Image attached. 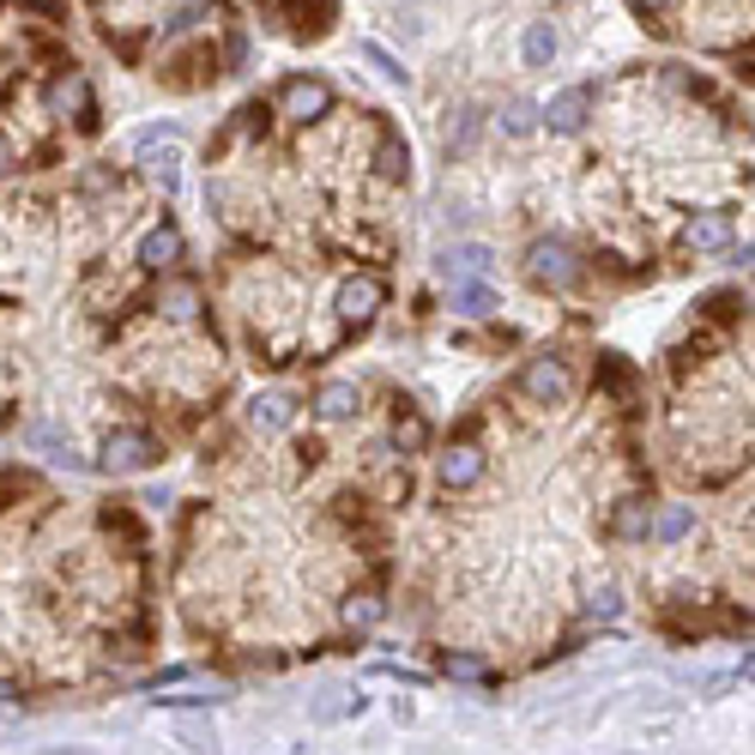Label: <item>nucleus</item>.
<instances>
[{
    "instance_id": "nucleus-1",
    "label": "nucleus",
    "mask_w": 755,
    "mask_h": 755,
    "mask_svg": "<svg viewBox=\"0 0 755 755\" xmlns=\"http://www.w3.org/2000/svg\"><path fill=\"white\" fill-rule=\"evenodd\" d=\"M104 454H109V471H145L157 459V442H152V435H140V430H116Z\"/></svg>"
},
{
    "instance_id": "nucleus-2",
    "label": "nucleus",
    "mask_w": 755,
    "mask_h": 755,
    "mask_svg": "<svg viewBox=\"0 0 755 755\" xmlns=\"http://www.w3.org/2000/svg\"><path fill=\"white\" fill-rule=\"evenodd\" d=\"M326 104H333V92H326L321 79H290L285 92H278V109H285V116H297V121L321 116Z\"/></svg>"
},
{
    "instance_id": "nucleus-3",
    "label": "nucleus",
    "mask_w": 755,
    "mask_h": 755,
    "mask_svg": "<svg viewBox=\"0 0 755 755\" xmlns=\"http://www.w3.org/2000/svg\"><path fill=\"white\" fill-rule=\"evenodd\" d=\"M532 278L538 285H574V254L562 242H532Z\"/></svg>"
},
{
    "instance_id": "nucleus-4",
    "label": "nucleus",
    "mask_w": 755,
    "mask_h": 755,
    "mask_svg": "<svg viewBox=\"0 0 755 755\" xmlns=\"http://www.w3.org/2000/svg\"><path fill=\"white\" fill-rule=\"evenodd\" d=\"M478 478H483V454L471 442H459V447H447V454H442V483H447V490H471Z\"/></svg>"
},
{
    "instance_id": "nucleus-5",
    "label": "nucleus",
    "mask_w": 755,
    "mask_h": 755,
    "mask_svg": "<svg viewBox=\"0 0 755 755\" xmlns=\"http://www.w3.org/2000/svg\"><path fill=\"white\" fill-rule=\"evenodd\" d=\"M381 297H387V290H381V278H345V290H339V309L351 314V321H369V314L381 309Z\"/></svg>"
},
{
    "instance_id": "nucleus-6",
    "label": "nucleus",
    "mask_w": 755,
    "mask_h": 755,
    "mask_svg": "<svg viewBox=\"0 0 755 755\" xmlns=\"http://www.w3.org/2000/svg\"><path fill=\"white\" fill-rule=\"evenodd\" d=\"M586 109H592V92H586V85H574V92L550 97L544 116H550V128H556V133H574V128L586 121Z\"/></svg>"
},
{
    "instance_id": "nucleus-7",
    "label": "nucleus",
    "mask_w": 755,
    "mask_h": 755,
    "mask_svg": "<svg viewBox=\"0 0 755 755\" xmlns=\"http://www.w3.org/2000/svg\"><path fill=\"white\" fill-rule=\"evenodd\" d=\"M526 393H532V399H562V393H568V369L562 363H550V357H538L532 369H526V381H520Z\"/></svg>"
},
{
    "instance_id": "nucleus-8",
    "label": "nucleus",
    "mask_w": 755,
    "mask_h": 755,
    "mask_svg": "<svg viewBox=\"0 0 755 755\" xmlns=\"http://www.w3.org/2000/svg\"><path fill=\"white\" fill-rule=\"evenodd\" d=\"M140 261L145 266H176V261H182V236H176L170 224H157V230L140 242Z\"/></svg>"
},
{
    "instance_id": "nucleus-9",
    "label": "nucleus",
    "mask_w": 755,
    "mask_h": 755,
    "mask_svg": "<svg viewBox=\"0 0 755 755\" xmlns=\"http://www.w3.org/2000/svg\"><path fill=\"white\" fill-rule=\"evenodd\" d=\"M726 242H731V218H726V212H707V218L690 224V248H695V254H714V248H726Z\"/></svg>"
},
{
    "instance_id": "nucleus-10",
    "label": "nucleus",
    "mask_w": 755,
    "mask_h": 755,
    "mask_svg": "<svg viewBox=\"0 0 755 755\" xmlns=\"http://www.w3.org/2000/svg\"><path fill=\"white\" fill-rule=\"evenodd\" d=\"M490 261H495V254H490L483 242H454V248L442 254V266H447V273H466V278L490 273Z\"/></svg>"
},
{
    "instance_id": "nucleus-11",
    "label": "nucleus",
    "mask_w": 755,
    "mask_h": 755,
    "mask_svg": "<svg viewBox=\"0 0 755 755\" xmlns=\"http://www.w3.org/2000/svg\"><path fill=\"white\" fill-rule=\"evenodd\" d=\"M55 109H79V121H92V85H85V79H61V85H55Z\"/></svg>"
},
{
    "instance_id": "nucleus-12",
    "label": "nucleus",
    "mask_w": 755,
    "mask_h": 755,
    "mask_svg": "<svg viewBox=\"0 0 755 755\" xmlns=\"http://www.w3.org/2000/svg\"><path fill=\"white\" fill-rule=\"evenodd\" d=\"M454 309L478 321V314H490V309H495V290H490V285H478V278H471V285H454Z\"/></svg>"
},
{
    "instance_id": "nucleus-13",
    "label": "nucleus",
    "mask_w": 755,
    "mask_h": 755,
    "mask_svg": "<svg viewBox=\"0 0 755 755\" xmlns=\"http://www.w3.org/2000/svg\"><path fill=\"white\" fill-rule=\"evenodd\" d=\"M357 411V387L351 381H333V387H321V417H333V423H339V417H351Z\"/></svg>"
},
{
    "instance_id": "nucleus-14",
    "label": "nucleus",
    "mask_w": 755,
    "mask_h": 755,
    "mask_svg": "<svg viewBox=\"0 0 755 755\" xmlns=\"http://www.w3.org/2000/svg\"><path fill=\"white\" fill-rule=\"evenodd\" d=\"M254 423H261V430H285V423H290V399H285V393L254 399Z\"/></svg>"
},
{
    "instance_id": "nucleus-15",
    "label": "nucleus",
    "mask_w": 755,
    "mask_h": 755,
    "mask_svg": "<svg viewBox=\"0 0 755 755\" xmlns=\"http://www.w3.org/2000/svg\"><path fill=\"white\" fill-rule=\"evenodd\" d=\"M502 128H508V133H520V140H526V133L538 128V109H532V97H508V109H502Z\"/></svg>"
},
{
    "instance_id": "nucleus-16",
    "label": "nucleus",
    "mask_w": 755,
    "mask_h": 755,
    "mask_svg": "<svg viewBox=\"0 0 755 755\" xmlns=\"http://www.w3.org/2000/svg\"><path fill=\"white\" fill-rule=\"evenodd\" d=\"M647 526H652L647 502H628V508H623V514H616V520H611V532H616V538H640V532H647Z\"/></svg>"
},
{
    "instance_id": "nucleus-17",
    "label": "nucleus",
    "mask_w": 755,
    "mask_h": 755,
    "mask_svg": "<svg viewBox=\"0 0 755 755\" xmlns=\"http://www.w3.org/2000/svg\"><path fill=\"white\" fill-rule=\"evenodd\" d=\"M478 133H483V109H459V128H454V157L459 152H471V145H478Z\"/></svg>"
},
{
    "instance_id": "nucleus-18",
    "label": "nucleus",
    "mask_w": 755,
    "mask_h": 755,
    "mask_svg": "<svg viewBox=\"0 0 755 755\" xmlns=\"http://www.w3.org/2000/svg\"><path fill=\"white\" fill-rule=\"evenodd\" d=\"M550 55H556V31H550V25H532V31H526V61L544 67Z\"/></svg>"
},
{
    "instance_id": "nucleus-19",
    "label": "nucleus",
    "mask_w": 755,
    "mask_h": 755,
    "mask_svg": "<svg viewBox=\"0 0 755 755\" xmlns=\"http://www.w3.org/2000/svg\"><path fill=\"white\" fill-rule=\"evenodd\" d=\"M25 442H31V447H43L49 459H61V466H79V459H73V447H67L55 430H25Z\"/></svg>"
},
{
    "instance_id": "nucleus-20",
    "label": "nucleus",
    "mask_w": 755,
    "mask_h": 755,
    "mask_svg": "<svg viewBox=\"0 0 755 755\" xmlns=\"http://www.w3.org/2000/svg\"><path fill=\"white\" fill-rule=\"evenodd\" d=\"M690 526H695V514H690V508H664V514H659V538H664V544L690 538Z\"/></svg>"
},
{
    "instance_id": "nucleus-21",
    "label": "nucleus",
    "mask_w": 755,
    "mask_h": 755,
    "mask_svg": "<svg viewBox=\"0 0 755 755\" xmlns=\"http://www.w3.org/2000/svg\"><path fill=\"white\" fill-rule=\"evenodd\" d=\"M164 309H170L176 321H194V309H200L194 285H170V290H164Z\"/></svg>"
},
{
    "instance_id": "nucleus-22",
    "label": "nucleus",
    "mask_w": 755,
    "mask_h": 755,
    "mask_svg": "<svg viewBox=\"0 0 755 755\" xmlns=\"http://www.w3.org/2000/svg\"><path fill=\"white\" fill-rule=\"evenodd\" d=\"M363 61H369V67H381V79H393V85H399V79H405V67L393 61V55L381 49V43H363Z\"/></svg>"
},
{
    "instance_id": "nucleus-23",
    "label": "nucleus",
    "mask_w": 755,
    "mask_h": 755,
    "mask_svg": "<svg viewBox=\"0 0 755 755\" xmlns=\"http://www.w3.org/2000/svg\"><path fill=\"white\" fill-rule=\"evenodd\" d=\"M345 616H351L357 628H369L381 616V599H351V604H345Z\"/></svg>"
},
{
    "instance_id": "nucleus-24",
    "label": "nucleus",
    "mask_w": 755,
    "mask_h": 755,
    "mask_svg": "<svg viewBox=\"0 0 755 755\" xmlns=\"http://www.w3.org/2000/svg\"><path fill=\"white\" fill-rule=\"evenodd\" d=\"M586 604H592V616H616V611H623V599H616V586H599V592H592V599H586Z\"/></svg>"
},
{
    "instance_id": "nucleus-25",
    "label": "nucleus",
    "mask_w": 755,
    "mask_h": 755,
    "mask_svg": "<svg viewBox=\"0 0 755 755\" xmlns=\"http://www.w3.org/2000/svg\"><path fill=\"white\" fill-rule=\"evenodd\" d=\"M152 176H157V188H164V194H176V182H182V170H176V157H164V164H152Z\"/></svg>"
},
{
    "instance_id": "nucleus-26",
    "label": "nucleus",
    "mask_w": 755,
    "mask_h": 755,
    "mask_svg": "<svg viewBox=\"0 0 755 755\" xmlns=\"http://www.w3.org/2000/svg\"><path fill=\"white\" fill-rule=\"evenodd\" d=\"M164 133H176L170 121H157V128H140V140H133V145H140V152H152V145L164 140Z\"/></svg>"
},
{
    "instance_id": "nucleus-27",
    "label": "nucleus",
    "mask_w": 755,
    "mask_h": 755,
    "mask_svg": "<svg viewBox=\"0 0 755 755\" xmlns=\"http://www.w3.org/2000/svg\"><path fill=\"white\" fill-rule=\"evenodd\" d=\"M399 442H405V447L423 442V423H417V417H411V423H399Z\"/></svg>"
},
{
    "instance_id": "nucleus-28",
    "label": "nucleus",
    "mask_w": 755,
    "mask_h": 755,
    "mask_svg": "<svg viewBox=\"0 0 755 755\" xmlns=\"http://www.w3.org/2000/svg\"><path fill=\"white\" fill-rule=\"evenodd\" d=\"M640 7H671V0H640Z\"/></svg>"
},
{
    "instance_id": "nucleus-29",
    "label": "nucleus",
    "mask_w": 755,
    "mask_h": 755,
    "mask_svg": "<svg viewBox=\"0 0 755 755\" xmlns=\"http://www.w3.org/2000/svg\"><path fill=\"white\" fill-rule=\"evenodd\" d=\"M0 170H7V140H0Z\"/></svg>"
}]
</instances>
